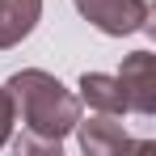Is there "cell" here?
Wrapping results in <instances>:
<instances>
[{"instance_id": "277c9868", "label": "cell", "mask_w": 156, "mask_h": 156, "mask_svg": "<svg viewBox=\"0 0 156 156\" xmlns=\"http://www.w3.org/2000/svg\"><path fill=\"white\" fill-rule=\"evenodd\" d=\"M72 131L80 135V148H84L89 156H114V152H122V148H131V135L122 131L118 114L93 110V118H76Z\"/></svg>"}, {"instance_id": "3957f363", "label": "cell", "mask_w": 156, "mask_h": 156, "mask_svg": "<svg viewBox=\"0 0 156 156\" xmlns=\"http://www.w3.org/2000/svg\"><path fill=\"white\" fill-rule=\"evenodd\" d=\"M114 76H118V89H122V101L131 114H144V118L156 114V55L152 51H131Z\"/></svg>"}, {"instance_id": "6da1fadb", "label": "cell", "mask_w": 156, "mask_h": 156, "mask_svg": "<svg viewBox=\"0 0 156 156\" xmlns=\"http://www.w3.org/2000/svg\"><path fill=\"white\" fill-rule=\"evenodd\" d=\"M13 110H17V122L21 135L13 139L17 152H55L63 148V139L72 135L80 118V97L63 84L59 76L42 72V68H21L4 80Z\"/></svg>"}, {"instance_id": "52a82bcc", "label": "cell", "mask_w": 156, "mask_h": 156, "mask_svg": "<svg viewBox=\"0 0 156 156\" xmlns=\"http://www.w3.org/2000/svg\"><path fill=\"white\" fill-rule=\"evenodd\" d=\"M13 127H17V110H13V97H9V89L0 84V148L13 139Z\"/></svg>"}, {"instance_id": "7a4b0ae2", "label": "cell", "mask_w": 156, "mask_h": 156, "mask_svg": "<svg viewBox=\"0 0 156 156\" xmlns=\"http://www.w3.org/2000/svg\"><path fill=\"white\" fill-rule=\"evenodd\" d=\"M76 13L89 21L93 30H101L110 38H122V34H139L152 21V4L148 0H72Z\"/></svg>"}, {"instance_id": "5b68a950", "label": "cell", "mask_w": 156, "mask_h": 156, "mask_svg": "<svg viewBox=\"0 0 156 156\" xmlns=\"http://www.w3.org/2000/svg\"><path fill=\"white\" fill-rule=\"evenodd\" d=\"M42 21V0H0V51L17 47Z\"/></svg>"}, {"instance_id": "8992f818", "label": "cell", "mask_w": 156, "mask_h": 156, "mask_svg": "<svg viewBox=\"0 0 156 156\" xmlns=\"http://www.w3.org/2000/svg\"><path fill=\"white\" fill-rule=\"evenodd\" d=\"M80 93V105H89V110H101V114H127V101H122V89H118V76H110V72H84L76 84Z\"/></svg>"}]
</instances>
